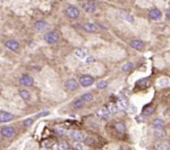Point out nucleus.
Wrapping results in <instances>:
<instances>
[{
  "label": "nucleus",
  "mask_w": 170,
  "mask_h": 150,
  "mask_svg": "<svg viewBox=\"0 0 170 150\" xmlns=\"http://www.w3.org/2000/svg\"><path fill=\"white\" fill-rule=\"evenodd\" d=\"M44 40L49 44L57 43L59 41V35L57 32H50L45 34Z\"/></svg>",
  "instance_id": "obj_1"
},
{
  "label": "nucleus",
  "mask_w": 170,
  "mask_h": 150,
  "mask_svg": "<svg viewBox=\"0 0 170 150\" xmlns=\"http://www.w3.org/2000/svg\"><path fill=\"white\" fill-rule=\"evenodd\" d=\"M66 15L71 19H76L79 17V9L75 6H69L66 9Z\"/></svg>",
  "instance_id": "obj_2"
},
{
  "label": "nucleus",
  "mask_w": 170,
  "mask_h": 150,
  "mask_svg": "<svg viewBox=\"0 0 170 150\" xmlns=\"http://www.w3.org/2000/svg\"><path fill=\"white\" fill-rule=\"evenodd\" d=\"M94 83V78L88 75H84L80 77V85L82 87H89Z\"/></svg>",
  "instance_id": "obj_3"
},
{
  "label": "nucleus",
  "mask_w": 170,
  "mask_h": 150,
  "mask_svg": "<svg viewBox=\"0 0 170 150\" xmlns=\"http://www.w3.org/2000/svg\"><path fill=\"white\" fill-rule=\"evenodd\" d=\"M79 86H80L79 83L76 82V80L73 79V78L68 79L66 82H65V87L70 91H75L76 90H78Z\"/></svg>",
  "instance_id": "obj_4"
},
{
  "label": "nucleus",
  "mask_w": 170,
  "mask_h": 150,
  "mask_svg": "<svg viewBox=\"0 0 170 150\" xmlns=\"http://www.w3.org/2000/svg\"><path fill=\"white\" fill-rule=\"evenodd\" d=\"M1 134L3 137L10 138L13 137V135L15 134V129L13 127H10V126L3 127L1 129Z\"/></svg>",
  "instance_id": "obj_5"
},
{
  "label": "nucleus",
  "mask_w": 170,
  "mask_h": 150,
  "mask_svg": "<svg viewBox=\"0 0 170 150\" xmlns=\"http://www.w3.org/2000/svg\"><path fill=\"white\" fill-rule=\"evenodd\" d=\"M117 105H118V108L120 110H125L129 108V106H130L129 105V101H128V99H127V97H126L125 95H121L119 96Z\"/></svg>",
  "instance_id": "obj_6"
},
{
  "label": "nucleus",
  "mask_w": 170,
  "mask_h": 150,
  "mask_svg": "<svg viewBox=\"0 0 170 150\" xmlns=\"http://www.w3.org/2000/svg\"><path fill=\"white\" fill-rule=\"evenodd\" d=\"M19 83L23 86H31L34 83V79L30 75H23L20 77Z\"/></svg>",
  "instance_id": "obj_7"
},
{
  "label": "nucleus",
  "mask_w": 170,
  "mask_h": 150,
  "mask_svg": "<svg viewBox=\"0 0 170 150\" xmlns=\"http://www.w3.org/2000/svg\"><path fill=\"white\" fill-rule=\"evenodd\" d=\"M96 116L103 119H108L110 118V116L111 115V114L110 113L109 110L107 109V107H103L99 109L96 112Z\"/></svg>",
  "instance_id": "obj_8"
},
{
  "label": "nucleus",
  "mask_w": 170,
  "mask_h": 150,
  "mask_svg": "<svg viewBox=\"0 0 170 150\" xmlns=\"http://www.w3.org/2000/svg\"><path fill=\"white\" fill-rule=\"evenodd\" d=\"M82 8H83V9H84L86 13H94L95 11L96 10V4H95V2L89 1V2L85 3L82 5Z\"/></svg>",
  "instance_id": "obj_9"
},
{
  "label": "nucleus",
  "mask_w": 170,
  "mask_h": 150,
  "mask_svg": "<svg viewBox=\"0 0 170 150\" xmlns=\"http://www.w3.org/2000/svg\"><path fill=\"white\" fill-rule=\"evenodd\" d=\"M14 118V115L13 114L6 111H2L0 113V122L1 123H7L12 121Z\"/></svg>",
  "instance_id": "obj_10"
},
{
  "label": "nucleus",
  "mask_w": 170,
  "mask_h": 150,
  "mask_svg": "<svg viewBox=\"0 0 170 150\" xmlns=\"http://www.w3.org/2000/svg\"><path fill=\"white\" fill-rule=\"evenodd\" d=\"M5 47L12 51H17L20 47V45L16 40H8L5 43Z\"/></svg>",
  "instance_id": "obj_11"
},
{
  "label": "nucleus",
  "mask_w": 170,
  "mask_h": 150,
  "mask_svg": "<svg viewBox=\"0 0 170 150\" xmlns=\"http://www.w3.org/2000/svg\"><path fill=\"white\" fill-rule=\"evenodd\" d=\"M149 18L151 20H154V21L159 20L162 18V12L159 9H158V8H154V9H152V10L149 11Z\"/></svg>",
  "instance_id": "obj_12"
},
{
  "label": "nucleus",
  "mask_w": 170,
  "mask_h": 150,
  "mask_svg": "<svg viewBox=\"0 0 170 150\" xmlns=\"http://www.w3.org/2000/svg\"><path fill=\"white\" fill-rule=\"evenodd\" d=\"M154 148L156 150H169L170 145L169 142L164 140H159L155 143Z\"/></svg>",
  "instance_id": "obj_13"
},
{
  "label": "nucleus",
  "mask_w": 170,
  "mask_h": 150,
  "mask_svg": "<svg viewBox=\"0 0 170 150\" xmlns=\"http://www.w3.org/2000/svg\"><path fill=\"white\" fill-rule=\"evenodd\" d=\"M69 135L70 137L73 140H76V142H80V141H82V139L84 138L83 133L80 131H77V130H72V131H71Z\"/></svg>",
  "instance_id": "obj_14"
},
{
  "label": "nucleus",
  "mask_w": 170,
  "mask_h": 150,
  "mask_svg": "<svg viewBox=\"0 0 170 150\" xmlns=\"http://www.w3.org/2000/svg\"><path fill=\"white\" fill-rule=\"evenodd\" d=\"M130 46L134 50L141 51L144 48V42L141 40H133L130 42Z\"/></svg>",
  "instance_id": "obj_15"
},
{
  "label": "nucleus",
  "mask_w": 170,
  "mask_h": 150,
  "mask_svg": "<svg viewBox=\"0 0 170 150\" xmlns=\"http://www.w3.org/2000/svg\"><path fill=\"white\" fill-rule=\"evenodd\" d=\"M34 27L39 32L44 31L47 28V23L43 20H38L34 23Z\"/></svg>",
  "instance_id": "obj_16"
},
{
  "label": "nucleus",
  "mask_w": 170,
  "mask_h": 150,
  "mask_svg": "<svg viewBox=\"0 0 170 150\" xmlns=\"http://www.w3.org/2000/svg\"><path fill=\"white\" fill-rule=\"evenodd\" d=\"M75 54H76V56L78 58L85 59L86 57V56H87V54H88V51L85 47H80V48L76 49V51H75Z\"/></svg>",
  "instance_id": "obj_17"
},
{
  "label": "nucleus",
  "mask_w": 170,
  "mask_h": 150,
  "mask_svg": "<svg viewBox=\"0 0 170 150\" xmlns=\"http://www.w3.org/2000/svg\"><path fill=\"white\" fill-rule=\"evenodd\" d=\"M154 135L157 138H164L167 136V132L164 129H154Z\"/></svg>",
  "instance_id": "obj_18"
},
{
  "label": "nucleus",
  "mask_w": 170,
  "mask_h": 150,
  "mask_svg": "<svg viewBox=\"0 0 170 150\" xmlns=\"http://www.w3.org/2000/svg\"><path fill=\"white\" fill-rule=\"evenodd\" d=\"M119 15H120V17L121 18L124 19L125 21L128 22V23H132L134 22V16L131 15V14H130V13H125V12H120Z\"/></svg>",
  "instance_id": "obj_19"
},
{
  "label": "nucleus",
  "mask_w": 170,
  "mask_h": 150,
  "mask_svg": "<svg viewBox=\"0 0 170 150\" xmlns=\"http://www.w3.org/2000/svg\"><path fill=\"white\" fill-rule=\"evenodd\" d=\"M153 127L154 129H164L165 123L163 119H155L153 121Z\"/></svg>",
  "instance_id": "obj_20"
},
{
  "label": "nucleus",
  "mask_w": 170,
  "mask_h": 150,
  "mask_svg": "<svg viewBox=\"0 0 170 150\" xmlns=\"http://www.w3.org/2000/svg\"><path fill=\"white\" fill-rule=\"evenodd\" d=\"M114 128L116 129V131L119 132L120 134H125L126 131V127L125 125L122 122H119V123H116L115 125H114Z\"/></svg>",
  "instance_id": "obj_21"
},
{
  "label": "nucleus",
  "mask_w": 170,
  "mask_h": 150,
  "mask_svg": "<svg viewBox=\"0 0 170 150\" xmlns=\"http://www.w3.org/2000/svg\"><path fill=\"white\" fill-rule=\"evenodd\" d=\"M19 95L21 96V98L23 99V100H30V98H31V94H30V92L28 91V90H21L20 91H19Z\"/></svg>",
  "instance_id": "obj_22"
},
{
  "label": "nucleus",
  "mask_w": 170,
  "mask_h": 150,
  "mask_svg": "<svg viewBox=\"0 0 170 150\" xmlns=\"http://www.w3.org/2000/svg\"><path fill=\"white\" fill-rule=\"evenodd\" d=\"M81 99H82L85 103H90V102H91V101L93 100L94 97H93V95L91 94V93L87 92V93H85V94L82 95Z\"/></svg>",
  "instance_id": "obj_23"
},
{
  "label": "nucleus",
  "mask_w": 170,
  "mask_h": 150,
  "mask_svg": "<svg viewBox=\"0 0 170 150\" xmlns=\"http://www.w3.org/2000/svg\"><path fill=\"white\" fill-rule=\"evenodd\" d=\"M107 109L111 114H115L116 113L118 112V110H119L118 105L114 104V103H109L107 105Z\"/></svg>",
  "instance_id": "obj_24"
},
{
  "label": "nucleus",
  "mask_w": 170,
  "mask_h": 150,
  "mask_svg": "<svg viewBox=\"0 0 170 150\" xmlns=\"http://www.w3.org/2000/svg\"><path fill=\"white\" fill-rule=\"evenodd\" d=\"M84 29L88 32H94L96 31V26L95 25L94 23H87L85 25L83 26Z\"/></svg>",
  "instance_id": "obj_25"
},
{
  "label": "nucleus",
  "mask_w": 170,
  "mask_h": 150,
  "mask_svg": "<svg viewBox=\"0 0 170 150\" xmlns=\"http://www.w3.org/2000/svg\"><path fill=\"white\" fill-rule=\"evenodd\" d=\"M85 105V102L82 100V99H78L74 101L73 103V107L74 109L76 110H80V109H82Z\"/></svg>",
  "instance_id": "obj_26"
},
{
  "label": "nucleus",
  "mask_w": 170,
  "mask_h": 150,
  "mask_svg": "<svg viewBox=\"0 0 170 150\" xmlns=\"http://www.w3.org/2000/svg\"><path fill=\"white\" fill-rule=\"evenodd\" d=\"M134 68V64L132 62H126L122 66V71L125 72H129Z\"/></svg>",
  "instance_id": "obj_27"
},
{
  "label": "nucleus",
  "mask_w": 170,
  "mask_h": 150,
  "mask_svg": "<svg viewBox=\"0 0 170 150\" xmlns=\"http://www.w3.org/2000/svg\"><path fill=\"white\" fill-rule=\"evenodd\" d=\"M154 112V108L153 106H147L145 107L143 110V114L146 115V116H149L151 115Z\"/></svg>",
  "instance_id": "obj_28"
},
{
  "label": "nucleus",
  "mask_w": 170,
  "mask_h": 150,
  "mask_svg": "<svg viewBox=\"0 0 170 150\" xmlns=\"http://www.w3.org/2000/svg\"><path fill=\"white\" fill-rule=\"evenodd\" d=\"M108 86V82L106 81H101L96 84V88L100 90H104Z\"/></svg>",
  "instance_id": "obj_29"
},
{
  "label": "nucleus",
  "mask_w": 170,
  "mask_h": 150,
  "mask_svg": "<svg viewBox=\"0 0 170 150\" xmlns=\"http://www.w3.org/2000/svg\"><path fill=\"white\" fill-rule=\"evenodd\" d=\"M170 84L169 80L168 78H162L159 82H158V85L161 87H164V86H168Z\"/></svg>",
  "instance_id": "obj_30"
},
{
  "label": "nucleus",
  "mask_w": 170,
  "mask_h": 150,
  "mask_svg": "<svg viewBox=\"0 0 170 150\" xmlns=\"http://www.w3.org/2000/svg\"><path fill=\"white\" fill-rule=\"evenodd\" d=\"M58 149L59 150H69V145L66 142L62 141L60 142L58 144Z\"/></svg>",
  "instance_id": "obj_31"
},
{
  "label": "nucleus",
  "mask_w": 170,
  "mask_h": 150,
  "mask_svg": "<svg viewBox=\"0 0 170 150\" xmlns=\"http://www.w3.org/2000/svg\"><path fill=\"white\" fill-rule=\"evenodd\" d=\"M32 123H33V119H32V118H27V119H26L23 121V125L25 127H30L32 125Z\"/></svg>",
  "instance_id": "obj_32"
},
{
  "label": "nucleus",
  "mask_w": 170,
  "mask_h": 150,
  "mask_svg": "<svg viewBox=\"0 0 170 150\" xmlns=\"http://www.w3.org/2000/svg\"><path fill=\"white\" fill-rule=\"evenodd\" d=\"M138 83L139 84V86H141V87H146L147 86V85H148V80H146V79H142V80H140L139 82H138Z\"/></svg>",
  "instance_id": "obj_33"
},
{
  "label": "nucleus",
  "mask_w": 170,
  "mask_h": 150,
  "mask_svg": "<svg viewBox=\"0 0 170 150\" xmlns=\"http://www.w3.org/2000/svg\"><path fill=\"white\" fill-rule=\"evenodd\" d=\"M48 114H50L49 111H42V112H40L39 114H38L36 115V118H41V117H43V116H47Z\"/></svg>",
  "instance_id": "obj_34"
},
{
  "label": "nucleus",
  "mask_w": 170,
  "mask_h": 150,
  "mask_svg": "<svg viewBox=\"0 0 170 150\" xmlns=\"http://www.w3.org/2000/svg\"><path fill=\"white\" fill-rule=\"evenodd\" d=\"M86 144L89 145V146H92L93 144H95V140L92 138H87L86 139Z\"/></svg>",
  "instance_id": "obj_35"
},
{
  "label": "nucleus",
  "mask_w": 170,
  "mask_h": 150,
  "mask_svg": "<svg viewBox=\"0 0 170 150\" xmlns=\"http://www.w3.org/2000/svg\"><path fill=\"white\" fill-rule=\"evenodd\" d=\"M74 148H75L76 150H83V145H82V143H80V142H76V143L74 144Z\"/></svg>",
  "instance_id": "obj_36"
},
{
  "label": "nucleus",
  "mask_w": 170,
  "mask_h": 150,
  "mask_svg": "<svg viewBox=\"0 0 170 150\" xmlns=\"http://www.w3.org/2000/svg\"><path fill=\"white\" fill-rule=\"evenodd\" d=\"M56 132L60 135H64L66 134V130L64 129H62V128H57V129H56Z\"/></svg>",
  "instance_id": "obj_37"
},
{
  "label": "nucleus",
  "mask_w": 170,
  "mask_h": 150,
  "mask_svg": "<svg viewBox=\"0 0 170 150\" xmlns=\"http://www.w3.org/2000/svg\"><path fill=\"white\" fill-rule=\"evenodd\" d=\"M165 16H166V18L168 19H169L170 20V8L169 9H167V11H166V13H165Z\"/></svg>",
  "instance_id": "obj_38"
}]
</instances>
